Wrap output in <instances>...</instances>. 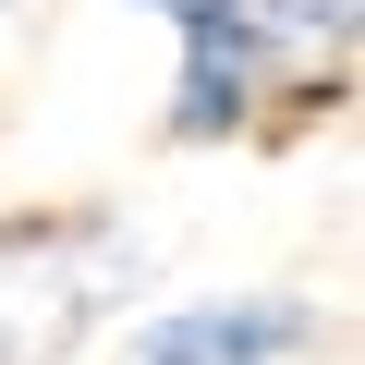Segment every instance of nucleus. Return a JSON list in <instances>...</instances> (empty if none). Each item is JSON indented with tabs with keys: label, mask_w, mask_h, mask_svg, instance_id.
Wrapping results in <instances>:
<instances>
[{
	"label": "nucleus",
	"mask_w": 365,
	"mask_h": 365,
	"mask_svg": "<svg viewBox=\"0 0 365 365\" xmlns=\"http://www.w3.org/2000/svg\"><path fill=\"white\" fill-rule=\"evenodd\" d=\"M256 37L292 61V73H353V25H365V0H244Z\"/></svg>",
	"instance_id": "nucleus-4"
},
{
	"label": "nucleus",
	"mask_w": 365,
	"mask_h": 365,
	"mask_svg": "<svg viewBox=\"0 0 365 365\" xmlns=\"http://www.w3.org/2000/svg\"><path fill=\"white\" fill-rule=\"evenodd\" d=\"M0 13H13V0H0Z\"/></svg>",
	"instance_id": "nucleus-5"
},
{
	"label": "nucleus",
	"mask_w": 365,
	"mask_h": 365,
	"mask_svg": "<svg viewBox=\"0 0 365 365\" xmlns=\"http://www.w3.org/2000/svg\"><path fill=\"white\" fill-rule=\"evenodd\" d=\"M292 353H317L304 292H207V304H170L122 341V365H292Z\"/></svg>",
	"instance_id": "nucleus-3"
},
{
	"label": "nucleus",
	"mask_w": 365,
	"mask_h": 365,
	"mask_svg": "<svg viewBox=\"0 0 365 365\" xmlns=\"http://www.w3.org/2000/svg\"><path fill=\"white\" fill-rule=\"evenodd\" d=\"M134 13H158L170 25V98H158V134L170 146H268L280 122H304V110H329L353 73H292L268 37H256V13L244 0H134Z\"/></svg>",
	"instance_id": "nucleus-1"
},
{
	"label": "nucleus",
	"mask_w": 365,
	"mask_h": 365,
	"mask_svg": "<svg viewBox=\"0 0 365 365\" xmlns=\"http://www.w3.org/2000/svg\"><path fill=\"white\" fill-rule=\"evenodd\" d=\"M122 292H134V220L122 207L0 220V365H61Z\"/></svg>",
	"instance_id": "nucleus-2"
}]
</instances>
